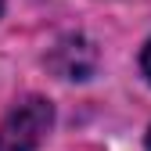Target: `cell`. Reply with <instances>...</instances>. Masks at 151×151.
Wrapping results in <instances>:
<instances>
[{
  "instance_id": "1",
  "label": "cell",
  "mask_w": 151,
  "mask_h": 151,
  "mask_svg": "<svg viewBox=\"0 0 151 151\" xmlns=\"http://www.w3.org/2000/svg\"><path fill=\"white\" fill-rule=\"evenodd\" d=\"M54 126V104L47 97L18 101L0 122V151H36Z\"/></svg>"
},
{
  "instance_id": "2",
  "label": "cell",
  "mask_w": 151,
  "mask_h": 151,
  "mask_svg": "<svg viewBox=\"0 0 151 151\" xmlns=\"http://www.w3.org/2000/svg\"><path fill=\"white\" fill-rule=\"evenodd\" d=\"M93 65H97V54H93L90 40H83V36L61 40L50 54V68L58 76H65V79H86L93 72Z\"/></svg>"
},
{
  "instance_id": "4",
  "label": "cell",
  "mask_w": 151,
  "mask_h": 151,
  "mask_svg": "<svg viewBox=\"0 0 151 151\" xmlns=\"http://www.w3.org/2000/svg\"><path fill=\"white\" fill-rule=\"evenodd\" d=\"M147 151H151V129H147Z\"/></svg>"
},
{
  "instance_id": "3",
  "label": "cell",
  "mask_w": 151,
  "mask_h": 151,
  "mask_svg": "<svg viewBox=\"0 0 151 151\" xmlns=\"http://www.w3.org/2000/svg\"><path fill=\"white\" fill-rule=\"evenodd\" d=\"M140 72L147 76V83H151V40H147V47L140 50Z\"/></svg>"
},
{
  "instance_id": "5",
  "label": "cell",
  "mask_w": 151,
  "mask_h": 151,
  "mask_svg": "<svg viewBox=\"0 0 151 151\" xmlns=\"http://www.w3.org/2000/svg\"><path fill=\"white\" fill-rule=\"evenodd\" d=\"M0 11H4V0H0Z\"/></svg>"
}]
</instances>
